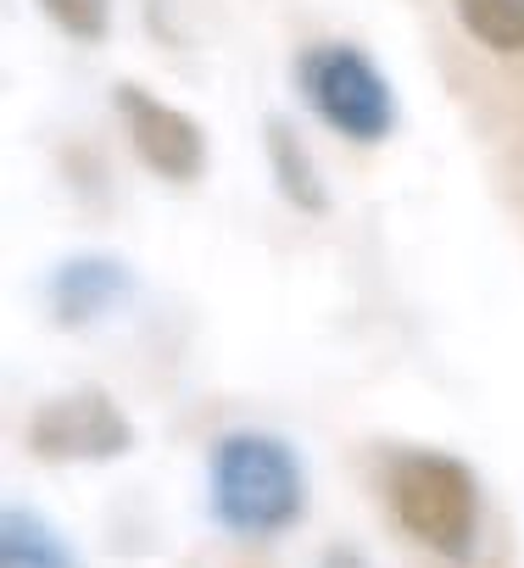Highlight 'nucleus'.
Instances as JSON below:
<instances>
[{
    "label": "nucleus",
    "instance_id": "f257e3e1",
    "mask_svg": "<svg viewBox=\"0 0 524 568\" xmlns=\"http://www.w3.org/2000/svg\"><path fill=\"white\" fill-rule=\"evenodd\" d=\"M206 507L212 524L240 540L291 535L308 513V468L285 435L229 429L206 457Z\"/></svg>",
    "mask_w": 524,
    "mask_h": 568
},
{
    "label": "nucleus",
    "instance_id": "f03ea898",
    "mask_svg": "<svg viewBox=\"0 0 524 568\" xmlns=\"http://www.w3.org/2000/svg\"><path fill=\"white\" fill-rule=\"evenodd\" d=\"M385 501L396 524L441 562L468 568L480 551V474L441 446H396L385 452Z\"/></svg>",
    "mask_w": 524,
    "mask_h": 568
},
{
    "label": "nucleus",
    "instance_id": "7ed1b4c3",
    "mask_svg": "<svg viewBox=\"0 0 524 568\" xmlns=\"http://www.w3.org/2000/svg\"><path fill=\"white\" fill-rule=\"evenodd\" d=\"M291 79H296V95L313 106V118L330 134L352 140V145H380L402 123L391 79L352 40H313V45H302L296 62H291Z\"/></svg>",
    "mask_w": 524,
    "mask_h": 568
},
{
    "label": "nucleus",
    "instance_id": "20e7f679",
    "mask_svg": "<svg viewBox=\"0 0 524 568\" xmlns=\"http://www.w3.org/2000/svg\"><path fill=\"white\" fill-rule=\"evenodd\" d=\"M29 452L40 463H68V468H79V463H118V457L134 452V424L112 402V390L73 385V390L51 396L46 407H34Z\"/></svg>",
    "mask_w": 524,
    "mask_h": 568
},
{
    "label": "nucleus",
    "instance_id": "39448f33",
    "mask_svg": "<svg viewBox=\"0 0 524 568\" xmlns=\"http://www.w3.org/2000/svg\"><path fill=\"white\" fill-rule=\"evenodd\" d=\"M112 112H118L134 156L162 184H195L206 173V134H201V123L184 106H173V101L151 95L145 84L123 79V84H112Z\"/></svg>",
    "mask_w": 524,
    "mask_h": 568
},
{
    "label": "nucleus",
    "instance_id": "423d86ee",
    "mask_svg": "<svg viewBox=\"0 0 524 568\" xmlns=\"http://www.w3.org/2000/svg\"><path fill=\"white\" fill-rule=\"evenodd\" d=\"M129 296H134V273L112 251H79V256L57 262L46 278V307L62 329H90V324L112 318Z\"/></svg>",
    "mask_w": 524,
    "mask_h": 568
},
{
    "label": "nucleus",
    "instance_id": "0eeeda50",
    "mask_svg": "<svg viewBox=\"0 0 524 568\" xmlns=\"http://www.w3.org/2000/svg\"><path fill=\"white\" fill-rule=\"evenodd\" d=\"M262 162L274 173V190L302 212V217H324L330 212V184L308 151V140L296 134V123L285 112H269L262 118Z\"/></svg>",
    "mask_w": 524,
    "mask_h": 568
},
{
    "label": "nucleus",
    "instance_id": "6e6552de",
    "mask_svg": "<svg viewBox=\"0 0 524 568\" xmlns=\"http://www.w3.org/2000/svg\"><path fill=\"white\" fill-rule=\"evenodd\" d=\"M0 568H84V562L46 513L7 501V513H0Z\"/></svg>",
    "mask_w": 524,
    "mask_h": 568
},
{
    "label": "nucleus",
    "instance_id": "1a4fd4ad",
    "mask_svg": "<svg viewBox=\"0 0 524 568\" xmlns=\"http://www.w3.org/2000/svg\"><path fill=\"white\" fill-rule=\"evenodd\" d=\"M452 7L474 45H485L496 57L524 51V0H452Z\"/></svg>",
    "mask_w": 524,
    "mask_h": 568
},
{
    "label": "nucleus",
    "instance_id": "9d476101",
    "mask_svg": "<svg viewBox=\"0 0 524 568\" xmlns=\"http://www.w3.org/2000/svg\"><path fill=\"white\" fill-rule=\"evenodd\" d=\"M34 7L79 45H101L118 18V0H34Z\"/></svg>",
    "mask_w": 524,
    "mask_h": 568
},
{
    "label": "nucleus",
    "instance_id": "9b49d317",
    "mask_svg": "<svg viewBox=\"0 0 524 568\" xmlns=\"http://www.w3.org/2000/svg\"><path fill=\"white\" fill-rule=\"evenodd\" d=\"M319 568H374L357 546H324V557H319Z\"/></svg>",
    "mask_w": 524,
    "mask_h": 568
}]
</instances>
